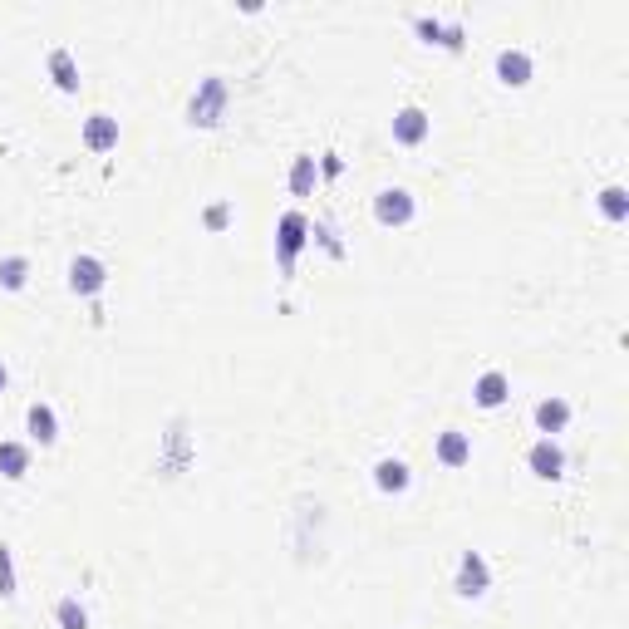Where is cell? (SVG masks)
Here are the masks:
<instances>
[{
  "mask_svg": "<svg viewBox=\"0 0 629 629\" xmlns=\"http://www.w3.org/2000/svg\"><path fill=\"white\" fill-rule=\"evenodd\" d=\"M202 227H207V231H227L231 227V202H212V207L202 212Z\"/></svg>",
  "mask_w": 629,
  "mask_h": 629,
  "instance_id": "cell-24",
  "label": "cell"
},
{
  "mask_svg": "<svg viewBox=\"0 0 629 629\" xmlns=\"http://www.w3.org/2000/svg\"><path fill=\"white\" fill-rule=\"evenodd\" d=\"M25 433H30V443H40V448H50V443L59 438V418L45 399H35L30 408H25Z\"/></svg>",
  "mask_w": 629,
  "mask_h": 629,
  "instance_id": "cell-11",
  "label": "cell"
},
{
  "mask_svg": "<svg viewBox=\"0 0 629 629\" xmlns=\"http://www.w3.org/2000/svg\"><path fill=\"white\" fill-rule=\"evenodd\" d=\"M290 197H310L315 187H320V163H315V153H300V158H290Z\"/></svg>",
  "mask_w": 629,
  "mask_h": 629,
  "instance_id": "cell-16",
  "label": "cell"
},
{
  "mask_svg": "<svg viewBox=\"0 0 629 629\" xmlns=\"http://www.w3.org/2000/svg\"><path fill=\"white\" fill-rule=\"evenodd\" d=\"M531 74H536V59L526 55L521 45H502V50H497V79H502L507 89H526Z\"/></svg>",
  "mask_w": 629,
  "mask_h": 629,
  "instance_id": "cell-6",
  "label": "cell"
},
{
  "mask_svg": "<svg viewBox=\"0 0 629 629\" xmlns=\"http://www.w3.org/2000/svg\"><path fill=\"white\" fill-rule=\"evenodd\" d=\"M526 467H531L541 482H556V477L566 472V453H561V443H556V438H536V443L526 448Z\"/></svg>",
  "mask_w": 629,
  "mask_h": 629,
  "instance_id": "cell-7",
  "label": "cell"
},
{
  "mask_svg": "<svg viewBox=\"0 0 629 629\" xmlns=\"http://www.w3.org/2000/svg\"><path fill=\"white\" fill-rule=\"evenodd\" d=\"M104 286H109V266H104L94 251H79V256L69 261V290H74V295H99Z\"/></svg>",
  "mask_w": 629,
  "mask_h": 629,
  "instance_id": "cell-5",
  "label": "cell"
},
{
  "mask_svg": "<svg viewBox=\"0 0 629 629\" xmlns=\"http://www.w3.org/2000/svg\"><path fill=\"white\" fill-rule=\"evenodd\" d=\"M5 384H10V369H5V364H0V394H5Z\"/></svg>",
  "mask_w": 629,
  "mask_h": 629,
  "instance_id": "cell-27",
  "label": "cell"
},
{
  "mask_svg": "<svg viewBox=\"0 0 629 629\" xmlns=\"http://www.w3.org/2000/svg\"><path fill=\"white\" fill-rule=\"evenodd\" d=\"M418 217V197L408 187H379L374 192V222L379 227H408Z\"/></svg>",
  "mask_w": 629,
  "mask_h": 629,
  "instance_id": "cell-3",
  "label": "cell"
},
{
  "mask_svg": "<svg viewBox=\"0 0 629 629\" xmlns=\"http://www.w3.org/2000/svg\"><path fill=\"white\" fill-rule=\"evenodd\" d=\"M227 104H231L227 74H207V79H197V89H192V99H187V123H192V128H222Z\"/></svg>",
  "mask_w": 629,
  "mask_h": 629,
  "instance_id": "cell-1",
  "label": "cell"
},
{
  "mask_svg": "<svg viewBox=\"0 0 629 629\" xmlns=\"http://www.w3.org/2000/svg\"><path fill=\"white\" fill-rule=\"evenodd\" d=\"M310 246V217L305 212H281V222H276V266L281 271H295V256Z\"/></svg>",
  "mask_w": 629,
  "mask_h": 629,
  "instance_id": "cell-2",
  "label": "cell"
},
{
  "mask_svg": "<svg viewBox=\"0 0 629 629\" xmlns=\"http://www.w3.org/2000/svg\"><path fill=\"white\" fill-rule=\"evenodd\" d=\"M428 133H433V118H428V109H418V104H403L399 114H394V143H403V148H418V143H428Z\"/></svg>",
  "mask_w": 629,
  "mask_h": 629,
  "instance_id": "cell-8",
  "label": "cell"
},
{
  "mask_svg": "<svg viewBox=\"0 0 629 629\" xmlns=\"http://www.w3.org/2000/svg\"><path fill=\"white\" fill-rule=\"evenodd\" d=\"M84 148H89V153H114L118 148V118L104 114V109L84 118Z\"/></svg>",
  "mask_w": 629,
  "mask_h": 629,
  "instance_id": "cell-12",
  "label": "cell"
},
{
  "mask_svg": "<svg viewBox=\"0 0 629 629\" xmlns=\"http://www.w3.org/2000/svg\"><path fill=\"white\" fill-rule=\"evenodd\" d=\"M310 236H315V241H320V246H325L335 261H344V241H340V231H335V222H315V227H310Z\"/></svg>",
  "mask_w": 629,
  "mask_h": 629,
  "instance_id": "cell-21",
  "label": "cell"
},
{
  "mask_svg": "<svg viewBox=\"0 0 629 629\" xmlns=\"http://www.w3.org/2000/svg\"><path fill=\"white\" fill-rule=\"evenodd\" d=\"M55 625L59 629H89V610L79 605V595H64L55 605Z\"/></svg>",
  "mask_w": 629,
  "mask_h": 629,
  "instance_id": "cell-20",
  "label": "cell"
},
{
  "mask_svg": "<svg viewBox=\"0 0 629 629\" xmlns=\"http://www.w3.org/2000/svg\"><path fill=\"white\" fill-rule=\"evenodd\" d=\"M453 590H458L462 600H482V595L492 590V566H487V556H482V551H462V556H458Z\"/></svg>",
  "mask_w": 629,
  "mask_h": 629,
  "instance_id": "cell-4",
  "label": "cell"
},
{
  "mask_svg": "<svg viewBox=\"0 0 629 629\" xmlns=\"http://www.w3.org/2000/svg\"><path fill=\"white\" fill-rule=\"evenodd\" d=\"M433 458L443 462V467H467V462H472V433H462V428H443L438 443H433Z\"/></svg>",
  "mask_w": 629,
  "mask_h": 629,
  "instance_id": "cell-9",
  "label": "cell"
},
{
  "mask_svg": "<svg viewBox=\"0 0 629 629\" xmlns=\"http://www.w3.org/2000/svg\"><path fill=\"white\" fill-rule=\"evenodd\" d=\"M30 472V443H0V477L20 482Z\"/></svg>",
  "mask_w": 629,
  "mask_h": 629,
  "instance_id": "cell-17",
  "label": "cell"
},
{
  "mask_svg": "<svg viewBox=\"0 0 629 629\" xmlns=\"http://www.w3.org/2000/svg\"><path fill=\"white\" fill-rule=\"evenodd\" d=\"M315 163H320V177H340V172H344L340 153H325V158H315Z\"/></svg>",
  "mask_w": 629,
  "mask_h": 629,
  "instance_id": "cell-26",
  "label": "cell"
},
{
  "mask_svg": "<svg viewBox=\"0 0 629 629\" xmlns=\"http://www.w3.org/2000/svg\"><path fill=\"white\" fill-rule=\"evenodd\" d=\"M30 281V256H0V290H25Z\"/></svg>",
  "mask_w": 629,
  "mask_h": 629,
  "instance_id": "cell-18",
  "label": "cell"
},
{
  "mask_svg": "<svg viewBox=\"0 0 629 629\" xmlns=\"http://www.w3.org/2000/svg\"><path fill=\"white\" fill-rule=\"evenodd\" d=\"M374 487L389 492V497H399V492L413 487V467H408L403 458H379L374 462Z\"/></svg>",
  "mask_w": 629,
  "mask_h": 629,
  "instance_id": "cell-15",
  "label": "cell"
},
{
  "mask_svg": "<svg viewBox=\"0 0 629 629\" xmlns=\"http://www.w3.org/2000/svg\"><path fill=\"white\" fill-rule=\"evenodd\" d=\"M507 399H512V379H507L502 369L477 374V384H472V403H477V408H502Z\"/></svg>",
  "mask_w": 629,
  "mask_h": 629,
  "instance_id": "cell-13",
  "label": "cell"
},
{
  "mask_svg": "<svg viewBox=\"0 0 629 629\" xmlns=\"http://www.w3.org/2000/svg\"><path fill=\"white\" fill-rule=\"evenodd\" d=\"M531 418H536V433H541V438H556V433L571 423V403L561 399V394H546V399L531 408Z\"/></svg>",
  "mask_w": 629,
  "mask_h": 629,
  "instance_id": "cell-10",
  "label": "cell"
},
{
  "mask_svg": "<svg viewBox=\"0 0 629 629\" xmlns=\"http://www.w3.org/2000/svg\"><path fill=\"white\" fill-rule=\"evenodd\" d=\"M600 212H605L610 222H625V217H629V192L620 187V182L600 187Z\"/></svg>",
  "mask_w": 629,
  "mask_h": 629,
  "instance_id": "cell-19",
  "label": "cell"
},
{
  "mask_svg": "<svg viewBox=\"0 0 629 629\" xmlns=\"http://www.w3.org/2000/svg\"><path fill=\"white\" fill-rule=\"evenodd\" d=\"M462 45H467V30H462V20H443V50H453V55H458Z\"/></svg>",
  "mask_w": 629,
  "mask_h": 629,
  "instance_id": "cell-25",
  "label": "cell"
},
{
  "mask_svg": "<svg viewBox=\"0 0 629 629\" xmlns=\"http://www.w3.org/2000/svg\"><path fill=\"white\" fill-rule=\"evenodd\" d=\"M15 595V556H10V546L0 541V600H10Z\"/></svg>",
  "mask_w": 629,
  "mask_h": 629,
  "instance_id": "cell-23",
  "label": "cell"
},
{
  "mask_svg": "<svg viewBox=\"0 0 629 629\" xmlns=\"http://www.w3.org/2000/svg\"><path fill=\"white\" fill-rule=\"evenodd\" d=\"M413 30L423 45H443V20L438 15H413Z\"/></svg>",
  "mask_w": 629,
  "mask_h": 629,
  "instance_id": "cell-22",
  "label": "cell"
},
{
  "mask_svg": "<svg viewBox=\"0 0 629 629\" xmlns=\"http://www.w3.org/2000/svg\"><path fill=\"white\" fill-rule=\"evenodd\" d=\"M45 69H50V79H55L59 94H79V59H74V50L55 45V50L45 55Z\"/></svg>",
  "mask_w": 629,
  "mask_h": 629,
  "instance_id": "cell-14",
  "label": "cell"
}]
</instances>
